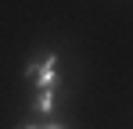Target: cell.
<instances>
[{
	"label": "cell",
	"mask_w": 133,
	"mask_h": 129,
	"mask_svg": "<svg viewBox=\"0 0 133 129\" xmlns=\"http://www.w3.org/2000/svg\"><path fill=\"white\" fill-rule=\"evenodd\" d=\"M36 83H40V90H54V83H58V54H47L43 61H40Z\"/></svg>",
	"instance_id": "obj_1"
},
{
	"label": "cell",
	"mask_w": 133,
	"mask_h": 129,
	"mask_svg": "<svg viewBox=\"0 0 133 129\" xmlns=\"http://www.w3.org/2000/svg\"><path fill=\"white\" fill-rule=\"evenodd\" d=\"M50 108H54V90H40V97H36V111H40V115H50Z\"/></svg>",
	"instance_id": "obj_2"
},
{
	"label": "cell",
	"mask_w": 133,
	"mask_h": 129,
	"mask_svg": "<svg viewBox=\"0 0 133 129\" xmlns=\"http://www.w3.org/2000/svg\"><path fill=\"white\" fill-rule=\"evenodd\" d=\"M43 129H61V126H43Z\"/></svg>",
	"instance_id": "obj_3"
}]
</instances>
